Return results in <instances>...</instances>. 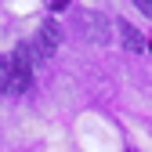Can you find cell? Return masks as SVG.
<instances>
[{
	"label": "cell",
	"mask_w": 152,
	"mask_h": 152,
	"mask_svg": "<svg viewBox=\"0 0 152 152\" xmlns=\"http://www.w3.org/2000/svg\"><path fill=\"white\" fill-rule=\"evenodd\" d=\"M58 44H62V29H58V22H54V18H47V22L40 26V33H36L33 47H36V54H40V58H51Z\"/></svg>",
	"instance_id": "2"
},
{
	"label": "cell",
	"mask_w": 152,
	"mask_h": 152,
	"mask_svg": "<svg viewBox=\"0 0 152 152\" xmlns=\"http://www.w3.org/2000/svg\"><path fill=\"white\" fill-rule=\"evenodd\" d=\"M116 29H120V36H123V47H127V51H134V54H138V51H145V47H148V44H145V36H141L134 26H130V22L116 18Z\"/></svg>",
	"instance_id": "4"
},
{
	"label": "cell",
	"mask_w": 152,
	"mask_h": 152,
	"mask_svg": "<svg viewBox=\"0 0 152 152\" xmlns=\"http://www.w3.org/2000/svg\"><path fill=\"white\" fill-rule=\"evenodd\" d=\"M7 94H26L33 83V54L29 47H15V54L7 58Z\"/></svg>",
	"instance_id": "1"
},
{
	"label": "cell",
	"mask_w": 152,
	"mask_h": 152,
	"mask_svg": "<svg viewBox=\"0 0 152 152\" xmlns=\"http://www.w3.org/2000/svg\"><path fill=\"white\" fill-rule=\"evenodd\" d=\"M134 7H138L145 18H152V0H134Z\"/></svg>",
	"instance_id": "5"
},
{
	"label": "cell",
	"mask_w": 152,
	"mask_h": 152,
	"mask_svg": "<svg viewBox=\"0 0 152 152\" xmlns=\"http://www.w3.org/2000/svg\"><path fill=\"white\" fill-rule=\"evenodd\" d=\"M80 26H83V33H87V40H94V44H109V18L102 15V11H83V18H80Z\"/></svg>",
	"instance_id": "3"
},
{
	"label": "cell",
	"mask_w": 152,
	"mask_h": 152,
	"mask_svg": "<svg viewBox=\"0 0 152 152\" xmlns=\"http://www.w3.org/2000/svg\"><path fill=\"white\" fill-rule=\"evenodd\" d=\"M65 4H69V0H51V7H54V11H62Z\"/></svg>",
	"instance_id": "6"
}]
</instances>
